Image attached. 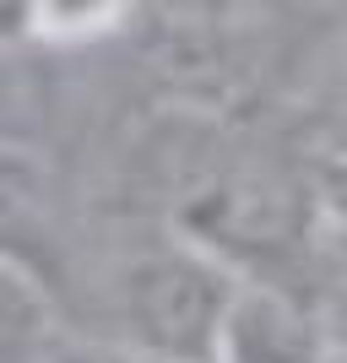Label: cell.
<instances>
[{
    "label": "cell",
    "instance_id": "1",
    "mask_svg": "<svg viewBox=\"0 0 347 363\" xmlns=\"http://www.w3.org/2000/svg\"><path fill=\"white\" fill-rule=\"evenodd\" d=\"M233 288L239 272L180 228L125 239L87 282L98 315L82 325V336L174 363H211Z\"/></svg>",
    "mask_w": 347,
    "mask_h": 363
},
{
    "label": "cell",
    "instance_id": "5",
    "mask_svg": "<svg viewBox=\"0 0 347 363\" xmlns=\"http://www.w3.org/2000/svg\"><path fill=\"white\" fill-rule=\"evenodd\" d=\"M331 309H336V342L347 352V293H331Z\"/></svg>",
    "mask_w": 347,
    "mask_h": 363
},
{
    "label": "cell",
    "instance_id": "2",
    "mask_svg": "<svg viewBox=\"0 0 347 363\" xmlns=\"http://www.w3.org/2000/svg\"><path fill=\"white\" fill-rule=\"evenodd\" d=\"M336 352V309L326 293L309 282L239 272L211 363H331Z\"/></svg>",
    "mask_w": 347,
    "mask_h": 363
},
{
    "label": "cell",
    "instance_id": "6",
    "mask_svg": "<svg viewBox=\"0 0 347 363\" xmlns=\"http://www.w3.org/2000/svg\"><path fill=\"white\" fill-rule=\"evenodd\" d=\"M331 363H347V352H336V358H331Z\"/></svg>",
    "mask_w": 347,
    "mask_h": 363
},
{
    "label": "cell",
    "instance_id": "4",
    "mask_svg": "<svg viewBox=\"0 0 347 363\" xmlns=\"http://www.w3.org/2000/svg\"><path fill=\"white\" fill-rule=\"evenodd\" d=\"M11 363H174V358H152V352L114 347V342H98L82 331H60L55 320H38L33 336L11 325Z\"/></svg>",
    "mask_w": 347,
    "mask_h": 363
},
{
    "label": "cell",
    "instance_id": "3",
    "mask_svg": "<svg viewBox=\"0 0 347 363\" xmlns=\"http://www.w3.org/2000/svg\"><path fill=\"white\" fill-rule=\"evenodd\" d=\"M136 0H11V44L82 49L131 28Z\"/></svg>",
    "mask_w": 347,
    "mask_h": 363
}]
</instances>
